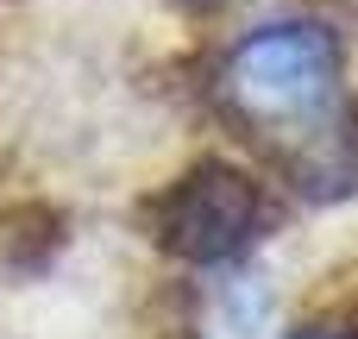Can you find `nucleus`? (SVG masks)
<instances>
[{
    "mask_svg": "<svg viewBox=\"0 0 358 339\" xmlns=\"http://www.w3.org/2000/svg\"><path fill=\"white\" fill-rule=\"evenodd\" d=\"M252 226H258V189H252V176H239L233 164H201V170H189V176L164 195V208H157L164 245L182 252V258H195V264L233 258Z\"/></svg>",
    "mask_w": 358,
    "mask_h": 339,
    "instance_id": "obj_2",
    "label": "nucleus"
},
{
    "mask_svg": "<svg viewBox=\"0 0 358 339\" xmlns=\"http://www.w3.org/2000/svg\"><path fill=\"white\" fill-rule=\"evenodd\" d=\"M334 38L321 25H264L227 57V107L252 126H302L334 88Z\"/></svg>",
    "mask_w": 358,
    "mask_h": 339,
    "instance_id": "obj_1",
    "label": "nucleus"
}]
</instances>
